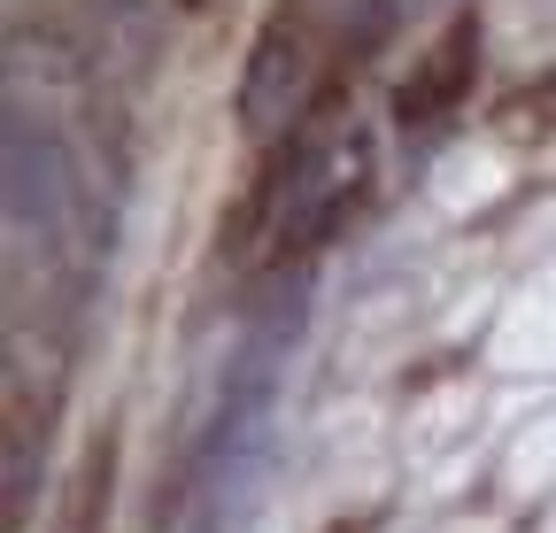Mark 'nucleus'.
<instances>
[{
    "instance_id": "obj_1",
    "label": "nucleus",
    "mask_w": 556,
    "mask_h": 533,
    "mask_svg": "<svg viewBox=\"0 0 556 533\" xmlns=\"http://www.w3.org/2000/svg\"><path fill=\"white\" fill-rule=\"evenodd\" d=\"M371 178H379V131L371 124H332V109L309 101L294 148H287V178H278V255L325 248L371 202Z\"/></svg>"
},
{
    "instance_id": "obj_2",
    "label": "nucleus",
    "mask_w": 556,
    "mask_h": 533,
    "mask_svg": "<svg viewBox=\"0 0 556 533\" xmlns=\"http://www.w3.org/2000/svg\"><path fill=\"white\" fill-rule=\"evenodd\" d=\"M309 31L294 16H270L255 54H248V78H240V124L255 131V140H270L278 124H302L309 109Z\"/></svg>"
},
{
    "instance_id": "obj_3",
    "label": "nucleus",
    "mask_w": 556,
    "mask_h": 533,
    "mask_svg": "<svg viewBox=\"0 0 556 533\" xmlns=\"http://www.w3.org/2000/svg\"><path fill=\"white\" fill-rule=\"evenodd\" d=\"M471 78H479V16H456L426 54L409 62V78L394 86V124H402V131L448 124V116L471 101Z\"/></svg>"
}]
</instances>
